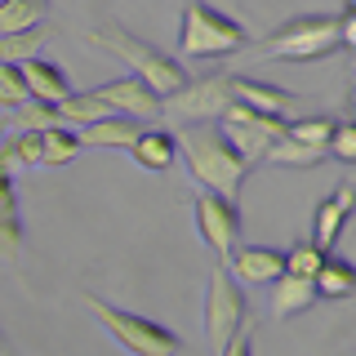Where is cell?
<instances>
[{
	"label": "cell",
	"instance_id": "1",
	"mask_svg": "<svg viewBox=\"0 0 356 356\" xmlns=\"http://www.w3.org/2000/svg\"><path fill=\"white\" fill-rule=\"evenodd\" d=\"M178 152H183L187 170H192V178L205 187V192L241 200L250 161L232 147L227 134H222L218 125H187V129H178Z\"/></svg>",
	"mask_w": 356,
	"mask_h": 356
},
{
	"label": "cell",
	"instance_id": "2",
	"mask_svg": "<svg viewBox=\"0 0 356 356\" xmlns=\"http://www.w3.org/2000/svg\"><path fill=\"white\" fill-rule=\"evenodd\" d=\"M89 40H94L98 49H107L111 58H120L134 76H143V81H147L161 98L178 94V89L192 81L178 54H165L161 44L134 36V31H129V27H120V22H98V27H89Z\"/></svg>",
	"mask_w": 356,
	"mask_h": 356
},
{
	"label": "cell",
	"instance_id": "3",
	"mask_svg": "<svg viewBox=\"0 0 356 356\" xmlns=\"http://www.w3.org/2000/svg\"><path fill=\"white\" fill-rule=\"evenodd\" d=\"M339 49V14H298L254 40V54L267 63H321Z\"/></svg>",
	"mask_w": 356,
	"mask_h": 356
},
{
	"label": "cell",
	"instance_id": "4",
	"mask_svg": "<svg viewBox=\"0 0 356 356\" xmlns=\"http://www.w3.org/2000/svg\"><path fill=\"white\" fill-rule=\"evenodd\" d=\"M245 44H250V31L232 14L214 9L209 0H187L183 5V22H178V54L183 58L209 63V58H227Z\"/></svg>",
	"mask_w": 356,
	"mask_h": 356
},
{
	"label": "cell",
	"instance_id": "5",
	"mask_svg": "<svg viewBox=\"0 0 356 356\" xmlns=\"http://www.w3.org/2000/svg\"><path fill=\"white\" fill-rule=\"evenodd\" d=\"M85 307L94 312L98 325L134 356H174L183 348V339H178L170 325H161V321H152V316H138V312H129V307L103 303L98 294H85Z\"/></svg>",
	"mask_w": 356,
	"mask_h": 356
},
{
	"label": "cell",
	"instance_id": "6",
	"mask_svg": "<svg viewBox=\"0 0 356 356\" xmlns=\"http://www.w3.org/2000/svg\"><path fill=\"white\" fill-rule=\"evenodd\" d=\"M232 98V72H205L196 81H187L178 94H170L161 103V120H170L174 129L187 125H218V116L227 111Z\"/></svg>",
	"mask_w": 356,
	"mask_h": 356
},
{
	"label": "cell",
	"instance_id": "7",
	"mask_svg": "<svg viewBox=\"0 0 356 356\" xmlns=\"http://www.w3.org/2000/svg\"><path fill=\"white\" fill-rule=\"evenodd\" d=\"M245 325H250L245 321V285L227 272V263H218L209 285H205V339H209V348L222 352Z\"/></svg>",
	"mask_w": 356,
	"mask_h": 356
},
{
	"label": "cell",
	"instance_id": "8",
	"mask_svg": "<svg viewBox=\"0 0 356 356\" xmlns=\"http://www.w3.org/2000/svg\"><path fill=\"white\" fill-rule=\"evenodd\" d=\"M218 129L227 134V143L254 165V161H263L267 147H272V143L285 134V116H263V111H254V107L232 103V107L218 116Z\"/></svg>",
	"mask_w": 356,
	"mask_h": 356
},
{
	"label": "cell",
	"instance_id": "9",
	"mask_svg": "<svg viewBox=\"0 0 356 356\" xmlns=\"http://www.w3.org/2000/svg\"><path fill=\"white\" fill-rule=\"evenodd\" d=\"M192 214H196V232L209 250L218 254V263H227L241 245V205L227 196H214V192H200L192 200Z\"/></svg>",
	"mask_w": 356,
	"mask_h": 356
},
{
	"label": "cell",
	"instance_id": "10",
	"mask_svg": "<svg viewBox=\"0 0 356 356\" xmlns=\"http://www.w3.org/2000/svg\"><path fill=\"white\" fill-rule=\"evenodd\" d=\"M94 94L103 98L111 111H120V116H138V120H156V116H161V103H165V98L156 94L143 76H134V72L116 76V81H107V85H98Z\"/></svg>",
	"mask_w": 356,
	"mask_h": 356
},
{
	"label": "cell",
	"instance_id": "11",
	"mask_svg": "<svg viewBox=\"0 0 356 356\" xmlns=\"http://www.w3.org/2000/svg\"><path fill=\"white\" fill-rule=\"evenodd\" d=\"M356 214V183H339L334 192L316 205V214H312V245L316 250H334V241L343 236V227H348V218Z\"/></svg>",
	"mask_w": 356,
	"mask_h": 356
},
{
	"label": "cell",
	"instance_id": "12",
	"mask_svg": "<svg viewBox=\"0 0 356 356\" xmlns=\"http://www.w3.org/2000/svg\"><path fill=\"white\" fill-rule=\"evenodd\" d=\"M232 98L241 107H254L263 116H285V120H289V107L303 103V94H294V89L259 81V76H236V72H232Z\"/></svg>",
	"mask_w": 356,
	"mask_h": 356
},
{
	"label": "cell",
	"instance_id": "13",
	"mask_svg": "<svg viewBox=\"0 0 356 356\" xmlns=\"http://www.w3.org/2000/svg\"><path fill=\"white\" fill-rule=\"evenodd\" d=\"M227 272L241 285H272L285 276V250H276V245H236V254L227 259Z\"/></svg>",
	"mask_w": 356,
	"mask_h": 356
},
{
	"label": "cell",
	"instance_id": "14",
	"mask_svg": "<svg viewBox=\"0 0 356 356\" xmlns=\"http://www.w3.org/2000/svg\"><path fill=\"white\" fill-rule=\"evenodd\" d=\"M321 303L316 294V281H307V276H281V281H272V316L276 321H294L303 316V312H312Z\"/></svg>",
	"mask_w": 356,
	"mask_h": 356
},
{
	"label": "cell",
	"instance_id": "15",
	"mask_svg": "<svg viewBox=\"0 0 356 356\" xmlns=\"http://www.w3.org/2000/svg\"><path fill=\"white\" fill-rule=\"evenodd\" d=\"M22 209H18V183L14 174L0 170V259H18L22 254Z\"/></svg>",
	"mask_w": 356,
	"mask_h": 356
},
{
	"label": "cell",
	"instance_id": "16",
	"mask_svg": "<svg viewBox=\"0 0 356 356\" xmlns=\"http://www.w3.org/2000/svg\"><path fill=\"white\" fill-rule=\"evenodd\" d=\"M129 156L143 165V170L165 174V170H174V161H178V134H170V129H143L138 143L129 147Z\"/></svg>",
	"mask_w": 356,
	"mask_h": 356
},
{
	"label": "cell",
	"instance_id": "17",
	"mask_svg": "<svg viewBox=\"0 0 356 356\" xmlns=\"http://www.w3.org/2000/svg\"><path fill=\"white\" fill-rule=\"evenodd\" d=\"M22 76H27L31 98H44V103H63L72 94V81H67V72L54 58H27L22 63Z\"/></svg>",
	"mask_w": 356,
	"mask_h": 356
},
{
	"label": "cell",
	"instance_id": "18",
	"mask_svg": "<svg viewBox=\"0 0 356 356\" xmlns=\"http://www.w3.org/2000/svg\"><path fill=\"white\" fill-rule=\"evenodd\" d=\"M143 129H147V125H143L138 116H120V111H111L107 120L89 125L81 138L89 143V147H125V152H129L134 143H138V134H143Z\"/></svg>",
	"mask_w": 356,
	"mask_h": 356
},
{
	"label": "cell",
	"instance_id": "19",
	"mask_svg": "<svg viewBox=\"0 0 356 356\" xmlns=\"http://www.w3.org/2000/svg\"><path fill=\"white\" fill-rule=\"evenodd\" d=\"M263 161H267V165H281V170H312V165H325V161H330V147L298 143V138H289V134H281V138L267 147Z\"/></svg>",
	"mask_w": 356,
	"mask_h": 356
},
{
	"label": "cell",
	"instance_id": "20",
	"mask_svg": "<svg viewBox=\"0 0 356 356\" xmlns=\"http://www.w3.org/2000/svg\"><path fill=\"white\" fill-rule=\"evenodd\" d=\"M316 294L330 298V303H339V298H352V294H356V263H352V259H334V254H325V263H321V272H316Z\"/></svg>",
	"mask_w": 356,
	"mask_h": 356
},
{
	"label": "cell",
	"instance_id": "21",
	"mask_svg": "<svg viewBox=\"0 0 356 356\" xmlns=\"http://www.w3.org/2000/svg\"><path fill=\"white\" fill-rule=\"evenodd\" d=\"M36 134H40V165H72L85 147L81 129H72V125H49Z\"/></svg>",
	"mask_w": 356,
	"mask_h": 356
},
{
	"label": "cell",
	"instance_id": "22",
	"mask_svg": "<svg viewBox=\"0 0 356 356\" xmlns=\"http://www.w3.org/2000/svg\"><path fill=\"white\" fill-rule=\"evenodd\" d=\"M58 116H63V125H72V129H89V125H98V120H107L111 107L94 94V89H85V94L72 89V94L58 103Z\"/></svg>",
	"mask_w": 356,
	"mask_h": 356
},
{
	"label": "cell",
	"instance_id": "23",
	"mask_svg": "<svg viewBox=\"0 0 356 356\" xmlns=\"http://www.w3.org/2000/svg\"><path fill=\"white\" fill-rule=\"evenodd\" d=\"M44 40H49V27H22V31H0V63H27L40 58Z\"/></svg>",
	"mask_w": 356,
	"mask_h": 356
},
{
	"label": "cell",
	"instance_id": "24",
	"mask_svg": "<svg viewBox=\"0 0 356 356\" xmlns=\"http://www.w3.org/2000/svg\"><path fill=\"white\" fill-rule=\"evenodd\" d=\"M44 18H49V0H5L0 5V31L40 27Z\"/></svg>",
	"mask_w": 356,
	"mask_h": 356
},
{
	"label": "cell",
	"instance_id": "25",
	"mask_svg": "<svg viewBox=\"0 0 356 356\" xmlns=\"http://www.w3.org/2000/svg\"><path fill=\"white\" fill-rule=\"evenodd\" d=\"M14 111V129H49V125H63L58 116V103H44V98H27V103L9 107Z\"/></svg>",
	"mask_w": 356,
	"mask_h": 356
},
{
	"label": "cell",
	"instance_id": "26",
	"mask_svg": "<svg viewBox=\"0 0 356 356\" xmlns=\"http://www.w3.org/2000/svg\"><path fill=\"white\" fill-rule=\"evenodd\" d=\"M321 263H325V250H316L312 241H298L285 250V272L289 276H307V281H316Z\"/></svg>",
	"mask_w": 356,
	"mask_h": 356
},
{
	"label": "cell",
	"instance_id": "27",
	"mask_svg": "<svg viewBox=\"0 0 356 356\" xmlns=\"http://www.w3.org/2000/svg\"><path fill=\"white\" fill-rule=\"evenodd\" d=\"M285 134L298 143H316V147H330V134H334V120L330 116H294L285 120Z\"/></svg>",
	"mask_w": 356,
	"mask_h": 356
},
{
	"label": "cell",
	"instance_id": "28",
	"mask_svg": "<svg viewBox=\"0 0 356 356\" xmlns=\"http://www.w3.org/2000/svg\"><path fill=\"white\" fill-rule=\"evenodd\" d=\"M27 98L31 89H27V76H22V63H0V107H18Z\"/></svg>",
	"mask_w": 356,
	"mask_h": 356
},
{
	"label": "cell",
	"instance_id": "29",
	"mask_svg": "<svg viewBox=\"0 0 356 356\" xmlns=\"http://www.w3.org/2000/svg\"><path fill=\"white\" fill-rule=\"evenodd\" d=\"M330 156H334V161H343V165H356V120H334Z\"/></svg>",
	"mask_w": 356,
	"mask_h": 356
},
{
	"label": "cell",
	"instance_id": "30",
	"mask_svg": "<svg viewBox=\"0 0 356 356\" xmlns=\"http://www.w3.org/2000/svg\"><path fill=\"white\" fill-rule=\"evenodd\" d=\"M218 356H254V325H245V330H241V334H236V339H232Z\"/></svg>",
	"mask_w": 356,
	"mask_h": 356
},
{
	"label": "cell",
	"instance_id": "31",
	"mask_svg": "<svg viewBox=\"0 0 356 356\" xmlns=\"http://www.w3.org/2000/svg\"><path fill=\"white\" fill-rule=\"evenodd\" d=\"M0 170H5V174H18L22 170L18 152H14V134H5V129H0Z\"/></svg>",
	"mask_w": 356,
	"mask_h": 356
},
{
	"label": "cell",
	"instance_id": "32",
	"mask_svg": "<svg viewBox=\"0 0 356 356\" xmlns=\"http://www.w3.org/2000/svg\"><path fill=\"white\" fill-rule=\"evenodd\" d=\"M339 40H343V49H352V54H356V9L339 14Z\"/></svg>",
	"mask_w": 356,
	"mask_h": 356
},
{
	"label": "cell",
	"instance_id": "33",
	"mask_svg": "<svg viewBox=\"0 0 356 356\" xmlns=\"http://www.w3.org/2000/svg\"><path fill=\"white\" fill-rule=\"evenodd\" d=\"M352 120H356V54H352Z\"/></svg>",
	"mask_w": 356,
	"mask_h": 356
},
{
	"label": "cell",
	"instance_id": "34",
	"mask_svg": "<svg viewBox=\"0 0 356 356\" xmlns=\"http://www.w3.org/2000/svg\"><path fill=\"white\" fill-rule=\"evenodd\" d=\"M9 352V343H5V330H0V356H5Z\"/></svg>",
	"mask_w": 356,
	"mask_h": 356
},
{
	"label": "cell",
	"instance_id": "35",
	"mask_svg": "<svg viewBox=\"0 0 356 356\" xmlns=\"http://www.w3.org/2000/svg\"><path fill=\"white\" fill-rule=\"evenodd\" d=\"M348 9H356V0H348Z\"/></svg>",
	"mask_w": 356,
	"mask_h": 356
},
{
	"label": "cell",
	"instance_id": "36",
	"mask_svg": "<svg viewBox=\"0 0 356 356\" xmlns=\"http://www.w3.org/2000/svg\"><path fill=\"white\" fill-rule=\"evenodd\" d=\"M0 5H5V0H0Z\"/></svg>",
	"mask_w": 356,
	"mask_h": 356
}]
</instances>
